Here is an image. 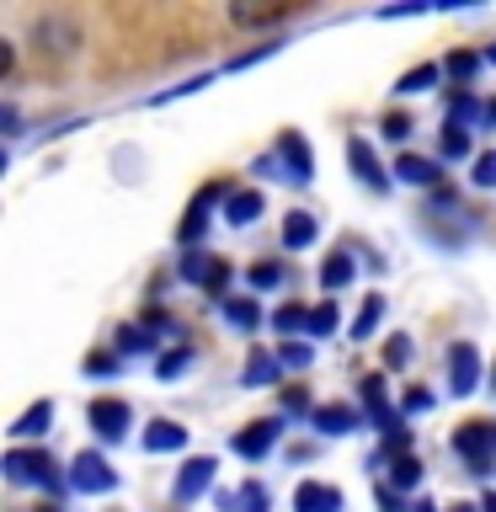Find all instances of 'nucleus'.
<instances>
[{
    "label": "nucleus",
    "instance_id": "obj_44",
    "mask_svg": "<svg viewBox=\"0 0 496 512\" xmlns=\"http://www.w3.org/2000/svg\"><path fill=\"white\" fill-rule=\"evenodd\" d=\"M411 512H438V507H432V502H416V507H411Z\"/></svg>",
    "mask_w": 496,
    "mask_h": 512
},
{
    "label": "nucleus",
    "instance_id": "obj_8",
    "mask_svg": "<svg viewBox=\"0 0 496 512\" xmlns=\"http://www.w3.org/2000/svg\"><path fill=\"white\" fill-rule=\"evenodd\" d=\"M219 198L230 203V187H224V182H214V187H203L198 198H192V208H187V219H182V246H192V240L203 235V224H208V208H214Z\"/></svg>",
    "mask_w": 496,
    "mask_h": 512
},
{
    "label": "nucleus",
    "instance_id": "obj_20",
    "mask_svg": "<svg viewBox=\"0 0 496 512\" xmlns=\"http://www.w3.org/2000/svg\"><path fill=\"white\" fill-rule=\"evenodd\" d=\"M230 16L240 27H272V22H283V16H294V6H235Z\"/></svg>",
    "mask_w": 496,
    "mask_h": 512
},
{
    "label": "nucleus",
    "instance_id": "obj_43",
    "mask_svg": "<svg viewBox=\"0 0 496 512\" xmlns=\"http://www.w3.org/2000/svg\"><path fill=\"white\" fill-rule=\"evenodd\" d=\"M480 512H496V491L486 496V502H480Z\"/></svg>",
    "mask_w": 496,
    "mask_h": 512
},
{
    "label": "nucleus",
    "instance_id": "obj_21",
    "mask_svg": "<svg viewBox=\"0 0 496 512\" xmlns=\"http://www.w3.org/2000/svg\"><path fill=\"white\" fill-rule=\"evenodd\" d=\"M438 80H443V70H438V64H416V70H406V75H400V86H395V91L416 96V91H432Z\"/></svg>",
    "mask_w": 496,
    "mask_h": 512
},
{
    "label": "nucleus",
    "instance_id": "obj_25",
    "mask_svg": "<svg viewBox=\"0 0 496 512\" xmlns=\"http://www.w3.org/2000/svg\"><path fill=\"white\" fill-rule=\"evenodd\" d=\"M475 118H480V102H475L470 91H459V96H454V107H448V128H470Z\"/></svg>",
    "mask_w": 496,
    "mask_h": 512
},
{
    "label": "nucleus",
    "instance_id": "obj_45",
    "mask_svg": "<svg viewBox=\"0 0 496 512\" xmlns=\"http://www.w3.org/2000/svg\"><path fill=\"white\" fill-rule=\"evenodd\" d=\"M448 512H475V507H470V502H459V507H448Z\"/></svg>",
    "mask_w": 496,
    "mask_h": 512
},
{
    "label": "nucleus",
    "instance_id": "obj_14",
    "mask_svg": "<svg viewBox=\"0 0 496 512\" xmlns=\"http://www.w3.org/2000/svg\"><path fill=\"white\" fill-rule=\"evenodd\" d=\"M315 230H320L315 214H304V208H294V214L283 219V246H288V251H304V246L315 240Z\"/></svg>",
    "mask_w": 496,
    "mask_h": 512
},
{
    "label": "nucleus",
    "instance_id": "obj_10",
    "mask_svg": "<svg viewBox=\"0 0 496 512\" xmlns=\"http://www.w3.org/2000/svg\"><path fill=\"white\" fill-rule=\"evenodd\" d=\"M310 422H315L320 432H326V438H347V432L358 427V411H352V406H342V400H331V406H315V416H310Z\"/></svg>",
    "mask_w": 496,
    "mask_h": 512
},
{
    "label": "nucleus",
    "instance_id": "obj_3",
    "mask_svg": "<svg viewBox=\"0 0 496 512\" xmlns=\"http://www.w3.org/2000/svg\"><path fill=\"white\" fill-rule=\"evenodd\" d=\"M448 390L454 395H475L480 390V352H475V342L448 347Z\"/></svg>",
    "mask_w": 496,
    "mask_h": 512
},
{
    "label": "nucleus",
    "instance_id": "obj_29",
    "mask_svg": "<svg viewBox=\"0 0 496 512\" xmlns=\"http://www.w3.org/2000/svg\"><path fill=\"white\" fill-rule=\"evenodd\" d=\"M443 155H448V160H464V155H470V134L443 123Z\"/></svg>",
    "mask_w": 496,
    "mask_h": 512
},
{
    "label": "nucleus",
    "instance_id": "obj_11",
    "mask_svg": "<svg viewBox=\"0 0 496 512\" xmlns=\"http://www.w3.org/2000/svg\"><path fill=\"white\" fill-rule=\"evenodd\" d=\"M395 171H400V182H411V187H432L443 176V166H438V160H427V155H400Z\"/></svg>",
    "mask_w": 496,
    "mask_h": 512
},
{
    "label": "nucleus",
    "instance_id": "obj_19",
    "mask_svg": "<svg viewBox=\"0 0 496 512\" xmlns=\"http://www.w3.org/2000/svg\"><path fill=\"white\" fill-rule=\"evenodd\" d=\"M347 155H352V166H358V182L363 187H384V171H379V160H374V150H368L363 139H352Z\"/></svg>",
    "mask_w": 496,
    "mask_h": 512
},
{
    "label": "nucleus",
    "instance_id": "obj_27",
    "mask_svg": "<svg viewBox=\"0 0 496 512\" xmlns=\"http://www.w3.org/2000/svg\"><path fill=\"white\" fill-rule=\"evenodd\" d=\"M278 379V363L267 358V352H251V363H246V384H272Z\"/></svg>",
    "mask_w": 496,
    "mask_h": 512
},
{
    "label": "nucleus",
    "instance_id": "obj_4",
    "mask_svg": "<svg viewBox=\"0 0 496 512\" xmlns=\"http://www.w3.org/2000/svg\"><path fill=\"white\" fill-rule=\"evenodd\" d=\"M70 486L86 491V496H102V491L118 486V470H112L102 454H80V459L70 464Z\"/></svg>",
    "mask_w": 496,
    "mask_h": 512
},
{
    "label": "nucleus",
    "instance_id": "obj_17",
    "mask_svg": "<svg viewBox=\"0 0 496 512\" xmlns=\"http://www.w3.org/2000/svg\"><path fill=\"white\" fill-rule=\"evenodd\" d=\"M176 272H182L187 283H214V272H219V256H208V251H187L182 262H176Z\"/></svg>",
    "mask_w": 496,
    "mask_h": 512
},
{
    "label": "nucleus",
    "instance_id": "obj_42",
    "mask_svg": "<svg viewBox=\"0 0 496 512\" xmlns=\"http://www.w3.org/2000/svg\"><path fill=\"white\" fill-rule=\"evenodd\" d=\"M86 368H91V374H112V368H118V363H112V358H107V352H96V358H91Z\"/></svg>",
    "mask_w": 496,
    "mask_h": 512
},
{
    "label": "nucleus",
    "instance_id": "obj_35",
    "mask_svg": "<svg viewBox=\"0 0 496 512\" xmlns=\"http://www.w3.org/2000/svg\"><path fill=\"white\" fill-rule=\"evenodd\" d=\"M182 368H187V347H176V352H166V358L155 363V374L171 379V374H182Z\"/></svg>",
    "mask_w": 496,
    "mask_h": 512
},
{
    "label": "nucleus",
    "instance_id": "obj_39",
    "mask_svg": "<svg viewBox=\"0 0 496 512\" xmlns=\"http://www.w3.org/2000/svg\"><path fill=\"white\" fill-rule=\"evenodd\" d=\"M283 406H288V411H310V395H304V384H288V390H283Z\"/></svg>",
    "mask_w": 496,
    "mask_h": 512
},
{
    "label": "nucleus",
    "instance_id": "obj_16",
    "mask_svg": "<svg viewBox=\"0 0 496 512\" xmlns=\"http://www.w3.org/2000/svg\"><path fill=\"white\" fill-rule=\"evenodd\" d=\"M48 422H54V406H48V400H38V406H27L22 416H16L11 432H16V438H43Z\"/></svg>",
    "mask_w": 496,
    "mask_h": 512
},
{
    "label": "nucleus",
    "instance_id": "obj_1",
    "mask_svg": "<svg viewBox=\"0 0 496 512\" xmlns=\"http://www.w3.org/2000/svg\"><path fill=\"white\" fill-rule=\"evenodd\" d=\"M454 454L470 464V475L496 470V422H459V432H454Z\"/></svg>",
    "mask_w": 496,
    "mask_h": 512
},
{
    "label": "nucleus",
    "instance_id": "obj_23",
    "mask_svg": "<svg viewBox=\"0 0 496 512\" xmlns=\"http://www.w3.org/2000/svg\"><path fill=\"white\" fill-rule=\"evenodd\" d=\"M347 283H352V256H342V251L326 256V267H320V288H331V294H336V288H347Z\"/></svg>",
    "mask_w": 496,
    "mask_h": 512
},
{
    "label": "nucleus",
    "instance_id": "obj_41",
    "mask_svg": "<svg viewBox=\"0 0 496 512\" xmlns=\"http://www.w3.org/2000/svg\"><path fill=\"white\" fill-rule=\"evenodd\" d=\"M379 512H406V507H400V496H395L390 486H379Z\"/></svg>",
    "mask_w": 496,
    "mask_h": 512
},
{
    "label": "nucleus",
    "instance_id": "obj_18",
    "mask_svg": "<svg viewBox=\"0 0 496 512\" xmlns=\"http://www.w3.org/2000/svg\"><path fill=\"white\" fill-rule=\"evenodd\" d=\"M219 310H224V320H230V326H240V331H256V326H262V304H256V299H235V294H230Z\"/></svg>",
    "mask_w": 496,
    "mask_h": 512
},
{
    "label": "nucleus",
    "instance_id": "obj_24",
    "mask_svg": "<svg viewBox=\"0 0 496 512\" xmlns=\"http://www.w3.org/2000/svg\"><path fill=\"white\" fill-rule=\"evenodd\" d=\"M416 480H422V464H416L411 454H400V459H390V491H411Z\"/></svg>",
    "mask_w": 496,
    "mask_h": 512
},
{
    "label": "nucleus",
    "instance_id": "obj_22",
    "mask_svg": "<svg viewBox=\"0 0 496 512\" xmlns=\"http://www.w3.org/2000/svg\"><path fill=\"white\" fill-rule=\"evenodd\" d=\"M379 315H384V294H368V299H363V310H358V320H352V342H363V336H374Z\"/></svg>",
    "mask_w": 496,
    "mask_h": 512
},
{
    "label": "nucleus",
    "instance_id": "obj_6",
    "mask_svg": "<svg viewBox=\"0 0 496 512\" xmlns=\"http://www.w3.org/2000/svg\"><path fill=\"white\" fill-rule=\"evenodd\" d=\"M278 432H283V422L278 416H262V422H246L235 432V454L240 459H262V454H272V443H278Z\"/></svg>",
    "mask_w": 496,
    "mask_h": 512
},
{
    "label": "nucleus",
    "instance_id": "obj_28",
    "mask_svg": "<svg viewBox=\"0 0 496 512\" xmlns=\"http://www.w3.org/2000/svg\"><path fill=\"white\" fill-rule=\"evenodd\" d=\"M411 363V336H390L384 342V368H406Z\"/></svg>",
    "mask_w": 496,
    "mask_h": 512
},
{
    "label": "nucleus",
    "instance_id": "obj_13",
    "mask_svg": "<svg viewBox=\"0 0 496 512\" xmlns=\"http://www.w3.org/2000/svg\"><path fill=\"white\" fill-rule=\"evenodd\" d=\"M278 155L294 166L299 182H310V176H315V155H310V144H304L299 134H283V139H278Z\"/></svg>",
    "mask_w": 496,
    "mask_h": 512
},
{
    "label": "nucleus",
    "instance_id": "obj_34",
    "mask_svg": "<svg viewBox=\"0 0 496 512\" xmlns=\"http://www.w3.org/2000/svg\"><path fill=\"white\" fill-rule=\"evenodd\" d=\"M304 331H310V336H331V331H336V310H331V304L310 310V326H304Z\"/></svg>",
    "mask_w": 496,
    "mask_h": 512
},
{
    "label": "nucleus",
    "instance_id": "obj_38",
    "mask_svg": "<svg viewBox=\"0 0 496 512\" xmlns=\"http://www.w3.org/2000/svg\"><path fill=\"white\" fill-rule=\"evenodd\" d=\"M411 134V118L406 112H390V118H384V139H406Z\"/></svg>",
    "mask_w": 496,
    "mask_h": 512
},
{
    "label": "nucleus",
    "instance_id": "obj_15",
    "mask_svg": "<svg viewBox=\"0 0 496 512\" xmlns=\"http://www.w3.org/2000/svg\"><path fill=\"white\" fill-rule=\"evenodd\" d=\"M224 219L240 224V230H246V224H256V219H262V192H230V203H224Z\"/></svg>",
    "mask_w": 496,
    "mask_h": 512
},
{
    "label": "nucleus",
    "instance_id": "obj_9",
    "mask_svg": "<svg viewBox=\"0 0 496 512\" xmlns=\"http://www.w3.org/2000/svg\"><path fill=\"white\" fill-rule=\"evenodd\" d=\"M342 491L336 486H320V480H299L294 491V512H342Z\"/></svg>",
    "mask_w": 496,
    "mask_h": 512
},
{
    "label": "nucleus",
    "instance_id": "obj_36",
    "mask_svg": "<svg viewBox=\"0 0 496 512\" xmlns=\"http://www.w3.org/2000/svg\"><path fill=\"white\" fill-rule=\"evenodd\" d=\"M475 182L480 187H496V150H486V155L475 160Z\"/></svg>",
    "mask_w": 496,
    "mask_h": 512
},
{
    "label": "nucleus",
    "instance_id": "obj_5",
    "mask_svg": "<svg viewBox=\"0 0 496 512\" xmlns=\"http://www.w3.org/2000/svg\"><path fill=\"white\" fill-rule=\"evenodd\" d=\"M86 416H91V427L102 432V438H123V432L134 427V411H128V400H118V395H96Z\"/></svg>",
    "mask_w": 496,
    "mask_h": 512
},
{
    "label": "nucleus",
    "instance_id": "obj_30",
    "mask_svg": "<svg viewBox=\"0 0 496 512\" xmlns=\"http://www.w3.org/2000/svg\"><path fill=\"white\" fill-rule=\"evenodd\" d=\"M310 358H315V352L304 347V342H283V347H278V363H283V368H310Z\"/></svg>",
    "mask_w": 496,
    "mask_h": 512
},
{
    "label": "nucleus",
    "instance_id": "obj_37",
    "mask_svg": "<svg viewBox=\"0 0 496 512\" xmlns=\"http://www.w3.org/2000/svg\"><path fill=\"white\" fill-rule=\"evenodd\" d=\"M240 512H267V491L262 486H246V491H240Z\"/></svg>",
    "mask_w": 496,
    "mask_h": 512
},
{
    "label": "nucleus",
    "instance_id": "obj_2",
    "mask_svg": "<svg viewBox=\"0 0 496 512\" xmlns=\"http://www.w3.org/2000/svg\"><path fill=\"white\" fill-rule=\"evenodd\" d=\"M54 470H59V464L48 454H27V448H11V454H6V480H11V486H54V480H59Z\"/></svg>",
    "mask_w": 496,
    "mask_h": 512
},
{
    "label": "nucleus",
    "instance_id": "obj_31",
    "mask_svg": "<svg viewBox=\"0 0 496 512\" xmlns=\"http://www.w3.org/2000/svg\"><path fill=\"white\" fill-rule=\"evenodd\" d=\"M118 347H123V352H150L155 342H150V331H144V326H123V331H118Z\"/></svg>",
    "mask_w": 496,
    "mask_h": 512
},
{
    "label": "nucleus",
    "instance_id": "obj_32",
    "mask_svg": "<svg viewBox=\"0 0 496 512\" xmlns=\"http://www.w3.org/2000/svg\"><path fill=\"white\" fill-rule=\"evenodd\" d=\"M443 70L454 75V80H470V75L480 70V59H475V54H464V48H459V54H448V64H443Z\"/></svg>",
    "mask_w": 496,
    "mask_h": 512
},
{
    "label": "nucleus",
    "instance_id": "obj_7",
    "mask_svg": "<svg viewBox=\"0 0 496 512\" xmlns=\"http://www.w3.org/2000/svg\"><path fill=\"white\" fill-rule=\"evenodd\" d=\"M214 475H219V464L214 459H187L182 464V475H176V502H198V496L208 491V486H214Z\"/></svg>",
    "mask_w": 496,
    "mask_h": 512
},
{
    "label": "nucleus",
    "instance_id": "obj_33",
    "mask_svg": "<svg viewBox=\"0 0 496 512\" xmlns=\"http://www.w3.org/2000/svg\"><path fill=\"white\" fill-rule=\"evenodd\" d=\"M283 283V267L278 262H256L251 267V288H278Z\"/></svg>",
    "mask_w": 496,
    "mask_h": 512
},
{
    "label": "nucleus",
    "instance_id": "obj_47",
    "mask_svg": "<svg viewBox=\"0 0 496 512\" xmlns=\"http://www.w3.org/2000/svg\"><path fill=\"white\" fill-rule=\"evenodd\" d=\"M491 59H496V48H491Z\"/></svg>",
    "mask_w": 496,
    "mask_h": 512
},
{
    "label": "nucleus",
    "instance_id": "obj_46",
    "mask_svg": "<svg viewBox=\"0 0 496 512\" xmlns=\"http://www.w3.org/2000/svg\"><path fill=\"white\" fill-rule=\"evenodd\" d=\"M38 512H59V507H54V502H48V507H38Z\"/></svg>",
    "mask_w": 496,
    "mask_h": 512
},
{
    "label": "nucleus",
    "instance_id": "obj_12",
    "mask_svg": "<svg viewBox=\"0 0 496 512\" xmlns=\"http://www.w3.org/2000/svg\"><path fill=\"white\" fill-rule=\"evenodd\" d=\"M182 443H187V427H176V422H150L144 427V448H150V454H176Z\"/></svg>",
    "mask_w": 496,
    "mask_h": 512
},
{
    "label": "nucleus",
    "instance_id": "obj_40",
    "mask_svg": "<svg viewBox=\"0 0 496 512\" xmlns=\"http://www.w3.org/2000/svg\"><path fill=\"white\" fill-rule=\"evenodd\" d=\"M406 411H432V395L427 390H406Z\"/></svg>",
    "mask_w": 496,
    "mask_h": 512
},
{
    "label": "nucleus",
    "instance_id": "obj_26",
    "mask_svg": "<svg viewBox=\"0 0 496 512\" xmlns=\"http://www.w3.org/2000/svg\"><path fill=\"white\" fill-rule=\"evenodd\" d=\"M272 326H278L283 336H294V331H304V326H310V310H299V304H283V310L272 315Z\"/></svg>",
    "mask_w": 496,
    "mask_h": 512
}]
</instances>
